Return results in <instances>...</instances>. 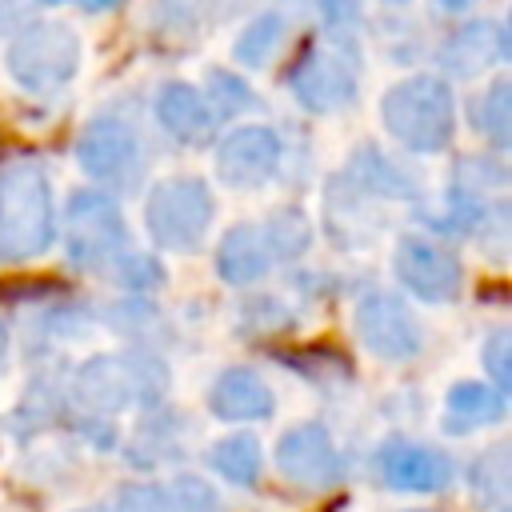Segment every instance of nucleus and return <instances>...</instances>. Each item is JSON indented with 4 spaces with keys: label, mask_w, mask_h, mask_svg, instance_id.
<instances>
[{
    "label": "nucleus",
    "mask_w": 512,
    "mask_h": 512,
    "mask_svg": "<svg viewBox=\"0 0 512 512\" xmlns=\"http://www.w3.org/2000/svg\"><path fill=\"white\" fill-rule=\"evenodd\" d=\"M212 120H228V116H240L248 108H256V92L248 88V80H240L236 72H224V68H212L208 72V88L200 92Z\"/></svg>",
    "instance_id": "27"
},
{
    "label": "nucleus",
    "mask_w": 512,
    "mask_h": 512,
    "mask_svg": "<svg viewBox=\"0 0 512 512\" xmlns=\"http://www.w3.org/2000/svg\"><path fill=\"white\" fill-rule=\"evenodd\" d=\"M216 220V196L200 176H168L144 200L148 236L168 252H196Z\"/></svg>",
    "instance_id": "6"
},
{
    "label": "nucleus",
    "mask_w": 512,
    "mask_h": 512,
    "mask_svg": "<svg viewBox=\"0 0 512 512\" xmlns=\"http://www.w3.org/2000/svg\"><path fill=\"white\" fill-rule=\"evenodd\" d=\"M208 464H212L216 476H224L236 488H256L260 476H264V452H260V440L252 432L220 436L208 448Z\"/></svg>",
    "instance_id": "22"
},
{
    "label": "nucleus",
    "mask_w": 512,
    "mask_h": 512,
    "mask_svg": "<svg viewBox=\"0 0 512 512\" xmlns=\"http://www.w3.org/2000/svg\"><path fill=\"white\" fill-rule=\"evenodd\" d=\"M264 240H268V252L272 260H296L312 248V224L300 208H280L272 212L264 224H260Z\"/></svg>",
    "instance_id": "25"
},
{
    "label": "nucleus",
    "mask_w": 512,
    "mask_h": 512,
    "mask_svg": "<svg viewBox=\"0 0 512 512\" xmlns=\"http://www.w3.org/2000/svg\"><path fill=\"white\" fill-rule=\"evenodd\" d=\"M284 36H288V20H284L280 12H260V16L236 36L232 56H236L244 68L260 72V68H268V64L276 60V52L284 48Z\"/></svg>",
    "instance_id": "23"
},
{
    "label": "nucleus",
    "mask_w": 512,
    "mask_h": 512,
    "mask_svg": "<svg viewBox=\"0 0 512 512\" xmlns=\"http://www.w3.org/2000/svg\"><path fill=\"white\" fill-rule=\"evenodd\" d=\"M64 252L76 272H112L128 252V224L104 188H76L64 204Z\"/></svg>",
    "instance_id": "4"
},
{
    "label": "nucleus",
    "mask_w": 512,
    "mask_h": 512,
    "mask_svg": "<svg viewBox=\"0 0 512 512\" xmlns=\"http://www.w3.org/2000/svg\"><path fill=\"white\" fill-rule=\"evenodd\" d=\"M392 268L400 276V284L424 300V304H448L460 296L464 284V268L456 260V252L448 244H440L436 236H404L392 252Z\"/></svg>",
    "instance_id": "9"
},
{
    "label": "nucleus",
    "mask_w": 512,
    "mask_h": 512,
    "mask_svg": "<svg viewBox=\"0 0 512 512\" xmlns=\"http://www.w3.org/2000/svg\"><path fill=\"white\" fill-rule=\"evenodd\" d=\"M284 160L280 132L268 124H244L232 128L216 148V176L228 188H260L276 176Z\"/></svg>",
    "instance_id": "12"
},
{
    "label": "nucleus",
    "mask_w": 512,
    "mask_h": 512,
    "mask_svg": "<svg viewBox=\"0 0 512 512\" xmlns=\"http://www.w3.org/2000/svg\"><path fill=\"white\" fill-rule=\"evenodd\" d=\"M152 112H156V124H160L176 144H204V140L212 136V128H216V120H212V112H208L200 88H192V84H184V80H168V84L156 92Z\"/></svg>",
    "instance_id": "18"
},
{
    "label": "nucleus",
    "mask_w": 512,
    "mask_h": 512,
    "mask_svg": "<svg viewBox=\"0 0 512 512\" xmlns=\"http://www.w3.org/2000/svg\"><path fill=\"white\" fill-rule=\"evenodd\" d=\"M80 168L108 188H136L144 176V140L136 124L120 112H100L84 124L76 140Z\"/></svg>",
    "instance_id": "7"
},
{
    "label": "nucleus",
    "mask_w": 512,
    "mask_h": 512,
    "mask_svg": "<svg viewBox=\"0 0 512 512\" xmlns=\"http://www.w3.org/2000/svg\"><path fill=\"white\" fill-rule=\"evenodd\" d=\"M112 272H116V280H120L128 292H144V288H156V284L164 280V268H160L152 256H144V252H124Z\"/></svg>",
    "instance_id": "30"
},
{
    "label": "nucleus",
    "mask_w": 512,
    "mask_h": 512,
    "mask_svg": "<svg viewBox=\"0 0 512 512\" xmlns=\"http://www.w3.org/2000/svg\"><path fill=\"white\" fill-rule=\"evenodd\" d=\"M40 4H60V0H40Z\"/></svg>",
    "instance_id": "37"
},
{
    "label": "nucleus",
    "mask_w": 512,
    "mask_h": 512,
    "mask_svg": "<svg viewBox=\"0 0 512 512\" xmlns=\"http://www.w3.org/2000/svg\"><path fill=\"white\" fill-rule=\"evenodd\" d=\"M508 56V32L496 20H468L440 44V68L452 80H472Z\"/></svg>",
    "instance_id": "14"
},
{
    "label": "nucleus",
    "mask_w": 512,
    "mask_h": 512,
    "mask_svg": "<svg viewBox=\"0 0 512 512\" xmlns=\"http://www.w3.org/2000/svg\"><path fill=\"white\" fill-rule=\"evenodd\" d=\"M88 324H92V316H88L84 308H76V304H56V308H48V312L40 316V336H48V340H84Z\"/></svg>",
    "instance_id": "29"
},
{
    "label": "nucleus",
    "mask_w": 512,
    "mask_h": 512,
    "mask_svg": "<svg viewBox=\"0 0 512 512\" xmlns=\"http://www.w3.org/2000/svg\"><path fill=\"white\" fill-rule=\"evenodd\" d=\"M56 240L52 180L40 160H16L0 172V260L24 264Z\"/></svg>",
    "instance_id": "1"
},
{
    "label": "nucleus",
    "mask_w": 512,
    "mask_h": 512,
    "mask_svg": "<svg viewBox=\"0 0 512 512\" xmlns=\"http://www.w3.org/2000/svg\"><path fill=\"white\" fill-rule=\"evenodd\" d=\"M4 364H8V328L0 320V372H4Z\"/></svg>",
    "instance_id": "36"
},
{
    "label": "nucleus",
    "mask_w": 512,
    "mask_h": 512,
    "mask_svg": "<svg viewBox=\"0 0 512 512\" xmlns=\"http://www.w3.org/2000/svg\"><path fill=\"white\" fill-rule=\"evenodd\" d=\"M472 128L492 144V148H508V132H512V84L504 76H496L476 100H472Z\"/></svg>",
    "instance_id": "24"
},
{
    "label": "nucleus",
    "mask_w": 512,
    "mask_h": 512,
    "mask_svg": "<svg viewBox=\"0 0 512 512\" xmlns=\"http://www.w3.org/2000/svg\"><path fill=\"white\" fill-rule=\"evenodd\" d=\"M116 512H220V500L200 476H172L168 484L124 488Z\"/></svg>",
    "instance_id": "17"
},
{
    "label": "nucleus",
    "mask_w": 512,
    "mask_h": 512,
    "mask_svg": "<svg viewBox=\"0 0 512 512\" xmlns=\"http://www.w3.org/2000/svg\"><path fill=\"white\" fill-rule=\"evenodd\" d=\"M68 396L84 408V416H116L128 404H140L136 392V372H132V356L128 352H104L92 356L76 368Z\"/></svg>",
    "instance_id": "13"
},
{
    "label": "nucleus",
    "mask_w": 512,
    "mask_h": 512,
    "mask_svg": "<svg viewBox=\"0 0 512 512\" xmlns=\"http://www.w3.org/2000/svg\"><path fill=\"white\" fill-rule=\"evenodd\" d=\"M328 32H348L352 36V24H360V0H316Z\"/></svg>",
    "instance_id": "32"
},
{
    "label": "nucleus",
    "mask_w": 512,
    "mask_h": 512,
    "mask_svg": "<svg viewBox=\"0 0 512 512\" xmlns=\"http://www.w3.org/2000/svg\"><path fill=\"white\" fill-rule=\"evenodd\" d=\"M120 0H80V8L84 12H108V8H116Z\"/></svg>",
    "instance_id": "35"
},
{
    "label": "nucleus",
    "mask_w": 512,
    "mask_h": 512,
    "mask_svg": "<svg viewBox=\"0 0 512 512\" xmlns=\"http://www.w3.org/2000/svg\"><path fill=\"white\" fill-rule=\"evenodd\" d=\"M208 408L228 424H256L276 412V392L256 368H224L208 388Z\"/></svg>",
    "instance_id": "15"
},
{
    "label": "nucleus",
    "mask_w": 512,
    "mask_h": 512,
    "mask_svg": "<svg viewBox=\"0 0 512 512\" xmlns=\"http://www.w3.org/2000/svg\"><path fill=\"white\" fill-rule=\"evenodd\" d=\"M288 88L300 108L324 116L340 112L360 92V52L348 32H328L312 48L300 52V60L288 72Z\"/></svg>",
    "instance_id": "5"
},
{
    "label": "nucleus",
    "mask_w": 512,
    "mask_h": 512,
    "mask_svg": "<svg viewBox=\"0 0 512 512\" xmlns=\"http://www.w3.org/2000/svg\"><path fill=\"white\" fill-rule=\"evenodd\" d=\"M352 328L360 336V344L376 356V360H412L424 348V332L420 320L412 316L408 300L388 292V288H368L356 308H352Z\"/></svg>",
    "instance_id": "8"
},
{
    "label": "nucleus",
    "mask_w": 512,
    "mask_h": 512,
    "mask_svg": "<svg viewBox=\"0 0 512 512\" xmlns=\"http://www.w3.org/2000/svg\"><path fill=\"white\" fill-rule=\"evenodd\" d=\"M128 460L132 468H160V464H176L184 460L188 452V420L176 412V408H164L156 404L140 424H136V436L128 440Z\"/></svg>",
    "instance_id": "16"
},
{
    "label": "nucleus",
    "mask_w": 512,
    "mask_h": 512,
    "mask_svg": "<svg viewBox=\"0 0 512 512\" xmlns=\"http://www.w3.org/2000/svg\"><path fill=\"white\" fill-rule=\"evenodd\" d=\"M432 8H440V12H448V16H464V12L476 8V0H432Z\"/></svg>",
    "instance_id": "34"
},
{
    "label": "nucleus",
    "mask_w": 512,
    "mask_h": 512,
    "mask_svg": "<svg viewBox=\"0 0 512 512\" xmlns=\"http://www.w3.org/2000/svg\"><path fill=\"white\" fill-rule=\"evenodd\" d=\"M480 364L488 368V376H492V388H508V380H512V340H508V332L504 328H496L484 344H480Z\"/></svg>",
    "instance_id": "31"
},
{
    "label": "nucleus",
    "mask_w": 512,
    "mask_h": 512,
    "mask_svg": "<svg viewBox=\"0 0 512 512\" xmlns=\"http://www.w3.org/2000/svg\"><path fill=\"white\" fill-rule=\"evenodd\" d=\"M80 40L64 20H28L4 48V72L32 96H56L76 80Z\"/></svg>",
    "instance_id": "3"
},
{
    "label": "nucleus",
    "mask_w": 512,
    "mask_h": 512,
    "mask_svg": "<svg viewBox=\"0 0 512 512\" xmlns=\"http://www.w3.org/2000/svg\"><path fill=\"white\" fill-rule=\"evenodd\" d=\"M380 124L408 152H424V156L444 152L456 128V100H452L448 80L440 76L396 80L380 96Z\"/></svg>",
    "instance_id": "2"
},
{
    "label": "nucleus",
    "mask_w": 512,
    "mask_h": 512,
    "mask_svg": "<svg viewBox=\"0 0 512 512\" xmlns=\"http://www.w3.org/2000/svg\"><path fill=\"white\" fill-rule=\"evenodd\" d=\"M408 512H428V508H408Z\"/></svg>",
    "instance_id": "39"
},
{
    "label": "nucleus",
    "mask_w": 512,
    "mask_h": 512,
    "mask_svg": "<svg viewBox=\"0 0 512 512\" xmlns=\"http://www.w3.org/2000/svg\"><path fill=\"white\" fill-rule=\"evenodd\" d=\"M20 20H24L20 0H0V36H8L12 28H20Z\"/></svg>",
    "instance_id": "33"
},
{
    "label": "nucleus",
    "mask_w": 512,
    "mask_h": 512,
    "mask_svg": "<svg viewBox=\"0 0 512 512\" xmlns=\"http://www.w3.org/2000/svg\"><path fill=\"white\" fill-rule=\"evenodd\" d=\"M212 12V0H156V24L168 36H192L200 32L204 16Z\"/></svg>",
    "instance_id": "28"
},
{
    "label": "nucleus",
    "mask_w": 512,
    "mask_h": 512,
    "mask_svg": "<svg viewBox=\"0 0 512 512\" xmlns=\"http://www.w3.org/2000/svg\"><path fill=\"white\" fill-rule=\"evenodd\" d=\"M472 500L484 508H500L508 500V444H492L472 460Z\"/></svg>",
    "instance_id": "26"
},
{
    "label": "nucleus",
    "mask_w": 512,
    "mask_h": 512,
    "mask_svg": "<svg viewBox=\"0 0 512 512\" xmlns=\"http://www.w3.org/2000/svg\"><path fill=\"white\" fill-rule=\"evenodd\" d=\"M80 512H100V508H80Z\"/></svg>",
    "instance_id": "38"
},
{
    "label": "nucleus",
    "mask_w": 512,
    "mask_h": 512,
    "mask_svg": "<svg viewBox=\"0 0 512 512\" xmlns=\"http://www.w3.org/2000/svg\"><path fill=\"white\" fill-rule=\"evenodd\" d=\"M372 472L392 492H444L452 484V460L424 440L388 436L372 452Z\"/></svg>",
    "instance_id": "11"
},
{
    "label": "nucleus",
    "mask_w": 512,
    "mask_h": 512,
    "mask_svg": "<svg viewBox=\"0 0 512 512\" xmlns=\"http://www.w3.org/2000/svg\"><path fill=\"white\" fill-rule=\"evenodd\" d=\"M504 412H508V400L500 388H492L484 380H456L444 396V432L468 436L476 428L500 424Z\"/></svg>",
    "instance_id": "20"
},
{
    "label": "nucleus",
    "mask_w": 512,
    "mask_h": 512,
    "mask_svg": "<svg viewBox=\"0 0 512 512\" xmlns=\"http://www.w3.org/2000/svg\"><path fill=\"white\" fill-rule=\"evenodd\" d=\"M216 272L224 284H256L272 272V252H268V240L260 232V224H232L224 236H220V248H216Z\"/></svg>",
    "instance_id": "19"
},
{
    "label": "nucleus",
    "mask_w": 512,
    "mask_h": 512,
    "mask_svg": "<svg viewBox=\"0 0 512 512\" xmlns=\"http://www.w3.org/2000/svg\"><path fill=\"white\" fill-rule=\"evenodd\" d=\"M356 192H368V196H384V200H412L420 192L416 176L396 164L392 156H384L380 148L364 144L348 156V176H344Z\"/></svg>",
    "instance_id": "21"
},
{
    "label": "nucleus",
    "mask_w": 512,
    "mask_h": 512,
    "mask_svg": "<svg viewBox=\"0 0 512 512\" xmlns=\"http://www.w3.org/2000/svg\"><path fill=\"white\" fill-rule=\"evenodd\" d=\"M276 468L288 484H296L304 492L336 488L348 472L344 452L336 448V440L324 424H296L292 432H284L276 444Z\"/></svg>",
    "instance_id": "10"
}]
</instances>
